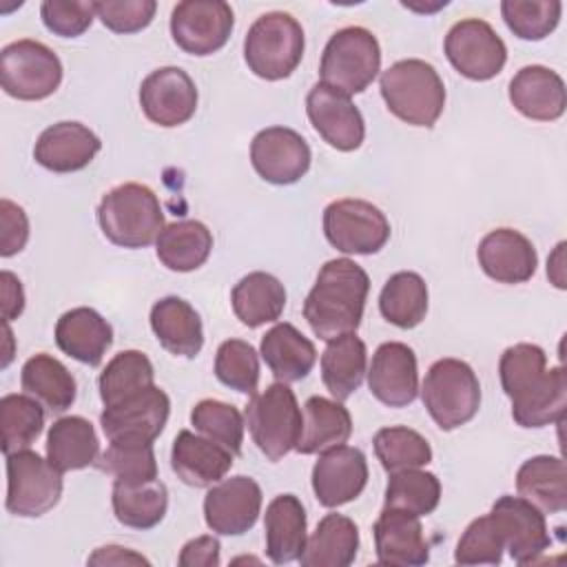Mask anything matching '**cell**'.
<instances>
[{"label": "cell", "mask_w": 567, "mask_h": 567, "mask_svg": "<svg viewBox=\"0 0 567 567\" xmlns=\"http://www.w3.org/2000/svg\"><path fill=\"white\" fill-rule=\"evenodd\" d=\"M370 292L368 272L348 257H337L319 268L315 286L303 301V319L321 341H332L359 330Z\"/></svg>", "instance_id": "cell-1"}, {"label": "cell", "mask_w": 567, "mask_h": 567, "mask_svg": "<svg viewBox=\"0 0 567 567\" xmlns=\"http://www.w3.org/2000/svg\"><path fill=\"white\" fill-rule=\"evenodd\" d=\"M388 111L410 126L432 128L445 109V84L439 71L419 58L390 64L379 78Z\"/></svg>", "instance_id": "cell-2"}, {"label": "cell", "mask_w": 567, "mask_h": 567, "mask_svg": "<svg viewBox=\"0 0 567 567\" xmlns=\"http://www.w3.org/2000/svg\"><path fill=\"white\" fill-rule=\"evenodd\" d=\"M97 224L111 244L131 250L146 248L164 230V210L148 186L126 182L100 199Z\"/></svg>", "instance_id": "cell-3"}, {"label": "cell", "mask_w": 567, "mask_h": 567, "mask_svg": "<svg viewBox=\"0 0 567 567\" xmlns=\"http://www.w3.org/2000/svg\"><path fill=\"white\" fill-rule=\"evenodd\" d=\"M306 49L303 29L286 11L259 16L244 38V60L248 69L268 82L292 75Z\"/></svg>", "instance_id": "cell-4"}, {"label": "cell", "mask_w": 567, "mask_h": 567, "mask_svg": "<svg viewBox=\"0 0 567 567\" xmlns=\"http://www.w3.org/2000/svg\"><path fill=\"white\" fill-rule=\"evenodd\" d=\"M421 401L432 421L452 432L470 423L481 408V383L470 363L445 357L430 365L423 385Z\"/></svg>", "instance_id": "cell-5"}, {"label": "cell", "mask_w": 567, "mask_h": 567, "mask_svg": "<svg viewBox=\"0 0 567 567\" xmlns=\"http://www.w3.org/2000/svg\"><path fill=\"white\" fill-rule=\"evenodd\" d=\"M381 71V47L365 27H343L330 35L319 62L321 84L343 93H363Z\"/></svg>", "instance_id": "cell-6"}, {"label": "cell", "mask_w": 567, "mask_h": 567, "mask_svg": "<svg viewBox=\"0 0 567 567\" xmlns=\"http://www.w3.org/2000/svg\"><path fill=\"white\" fill-rule=\"evenodd\" d=\"M244 423L268 461L284 458L295 450L301 432V408L288 383H270L266 390L250 394L244 410Z\"/></svg>", "instance_id": "cell-7"}, {"label": "cell", "mask_w": 567, "mask_h": 567, "mask_svg": "<svg viewBox=\"0 0 567 567\" xmlns=\"http://www.w3.org/2000/svg\"><path fill=\"white\" fill-rule=\"evenodd\" d=\"M62 82V62L47 44L22 38L0 51L2 91L22 102H38L58 91Z\"/></svg>", "instance_id": "cell-8"}, {"label": "cell", "mask_w": 567, "mask_h": 567, "mask_svg": "<svg viewBox=\"0 0 567 567\" xmlns=\"http://www.w3.org/2000/svg\"><path fill=\"white\" fill-rule=\"evenodd\" d=\"M62 472L38 452L20 450L7 454V498L9 514L20 518L44 516L60 503Z\"/></svg>", "instance_id": "cell-9"}, {"label": "cell", "mask_w": 567, "mask_h": 567, "mask_svg": "<svg viewBox=\"0 0 567 567\" xmlns=\"http://www.w3.org/2000/svg\"><path fill=\"white\" fill-rule=\"evenodd\" d=\"M390 221L372 202L359 197L334 199L323 210V235L346 255H374L390 239Z\"/></svg>", "instance_id": "cell-10"}, {"label": "cell", "mask_w": 567, "mask_h": 567, "mask_svg": "<svg viewBox=\"0 0 567 567\" xmlns=\"http://www.w3.org/2000/svg\"><path fill=\"white\" fill-rule=\"evenodd\" d=\"M443 51L454 71L474 82L496 78L507 62L503 38L481 18H465L452 24L443 40Z\"/></svg>", "instance_id": "cell-11"}, {"label": "cell", "mask_w": 567, "mask_h": 567, "mask_svg": "<svg viewBox=\"0 0 567 567\" xmlns=\"http://www.w3.org/2000/svg\"><path fill=\"white\" fill-rule=\"evenodd\" d=\"M235 13L224 0H184L171 11L173 42L190 55H213L230 38Z\"/></svg>", "instance_id": "cell-12"}, {"label": "cell", "mask_w": 567, "mask_h": 567, "mask_svg": "<svg viewBox=\"0 0 567 567\" xmlns=\"http://www.w3.org/2000/svg\"><path fill=\"white\" fill-rule=\"evenodd\" d=\"M312 162L308 142L288 126L261 128L250 142V164L257 175L275 186L299 182Z\"/></svg>", "instance_id": "cell-13"}, {"label": "cell", "mask_w": 567, "mask_h": 567, "mask_svg": "<svg viewBox=\"0 0 567 567\" xmlns=\"http://www.w3.org/2000/svg\"><path fill=\"white\" fill-rule=\"evenodd\" d=\"M261 487L250 476L221 478L204 496V520L219 536L246 534L261 514Z\"/></svg>", "instance_id": "cell-14"}, {"label": "cell", "mask_w": 567, "mask_h": 567, "mask_svg": "<svg viewBox=\"0 0 567 567\" xmlns=\"http://www.w3.org/2000/svg\"><path fill=\"white\" fill-rule=\"evenodd\" d=\"M489 516L514 563H536L549 549L551 538L545 514L525 498L505 494L494 501Z\"/></svg>", "instance_id": "cell-15"}, {"label": "cell", "mask_w": 567, "mask_h": 567, "mask_svg": "<svg viewBox=\"0 0 567 567\" xmlns=\"http://www.w3.org/2000/svg\"><path fill=\"white\" fill-rule=\"evenodd\" d=\"M197 86L179 66H159L140 84V106L148 122L173 128L186 124L197 111Z\"/></svg>", "instance_id": "cell-16"}, {"label": "cell", "mask_w": 567, "mask_h": 567, "mask_svg": "<svg viewBox=\"0 0 567 567\" xmlns=\"http://www.w3.org/2000/svg\"><path fill=\"white\" fill-rule=\"evenodd\" d=\"M306 113L328 146L350 153L363 144L365 122L348 95L317 82L306 95Z\"/></svg>", "instance_id": "cell-17"}, {"label": "cell", "mask_w": 567, "mask_h": 567, "mask_svg": "<svg viewBox=\"0 0 567 567\" xmlns=\"http://www.w3.org/2000/svg\"><path fill=\"white\" fill-rule=\"evenodd\" d=\"M168 414V394L162 388L151 385L111 408H104L100 414V425L109 441L137 439L153 443L164 432Z\"/></svg>", "instance_id": "cell-18"}, {"label": "cell", "mask_w": 567, "mask_h": 567, "mask_svg": "<svg viewBox=\"0 0 567 567\" xmlns=\"http://www.w3.org/2000/svg\"><path fill=\"white\" fill-rule=\"evenodd\" d=\"M368 461L359 447L337 445L321 452L312 467V492L319 505L334 509L361 496L368 485Z\"/></svg>", "instance_id": "cell-19"}, {"label": "cell", "mask_w": 567, "mask_h": 567, "mask_svg": "<svg viewBox=\"0 0 567 567\" xmlns=\"http://www.w3.org/2000/svg\"><path fill=\"white\" fill-rule=\"evenodd\" d=\"M365 374L372 396L388 408H405L419 394L416 354L408 343H381L374 350Z\"/></svg>", "instance_id": "cell-20"}, {"label": "cell", "mask_w": 567, "mask_h": 567, "mask_svg": "<svg viewBox=\"0 0 567 567\" xmlns=\"http://www.w3.org/2000/svg\"><path fill=\"white\" fill-rule=\"evenodd\" d=\"M377 563L388 567H419L430 560V545L421 525V516L381 509L372 525Z\"/></svg>", "instance_id": "cell-21"}, {"label": "cell", "mask_w": 567, "mask_h": 567, "mask_svg": "<svg viewBox=\"0 0 567 567\" xmlns=\"http://www.w3.org/2000/svg\"><path fill=\"white\" fill-rule=\"evenodd\" d=\"M476 259L481 270L498 284H525L538 266L534 244L514 228L489 230L478 241Z\"/></svg>", "instance_id": "cell-22"}, {"label": "cell", "mask_w": 567, "mask_h": 567, "mask_svg": "<svg viewBox=\"0 0 567 567\" xmlns=\"http://www.w3.org/2000/svg\"><path fill=\"white\" fill-rule=\"evenodd\" d=\"M100 148L102 142L89 126L64 120L40 133L33 146V159L51 173H75L86 168Z\"/></svg>", "instance_id": "cell-23"}, {"label": "cell", "mask_w": 567, "mask_h": 567, "mask_svg": "<svg viewBox=\"0 0 567 567\" xmlns=\"http://www.w3.org/2000/svg\"><path fill=\"white\" fill-rule=\"evenodd\" d=\"M509 102L527 120L554 122L567 106L563 78L543 64H527L509 80Z\"/></svg>", "instance_id": "cell-24"}, {"label": "cell", "mask_w": 567, "mask_h": 567, "mask_svg": "<svg viewBox=\"0 0 567 567\" xmlns=\"http://www.w3.org/2000/svg\"><path fill=\"white\" fill-rule=\"evenodd\" d=\"M233 458L235 454L224 445L190 430H179L171 447V467L190 487H213L226 478L235 463Z\"/></svg>", "instance_id": "cell-25"}, {"label": "cell", "mask_w": 567, "mask_h": 567, "mask_svg": "<svg viewBox=\"0 0 567 567\" xmlns=\"http://www.w3.org/2000/svg\"><path fill=\"white\" fill-rule=\"evenodd\" d=\"M55 343L71 359L95 368L113 346V328L89 306L71 308L55 323Z\"/></svg>", "instance_id": "cell-26"}, {"label": "cell", "mask_w": 567, "mask_h": 567, "mask_svg": "<svg viewBox=\"0 0 567 567\" xmlns=\"http://www.w3.org/2000/svg\"><path fill=\"white\" fill-rule=\"evenodd\" d=\"M151 330L159 346L184 359H195L204 346L199 312L182 297H162L151 308Z\"/></svg>", "instance_id": "cell-27"}, {"label": "cell", "mask_w": 567, "mask_h": 567, "mask_svg": "<svg viewBox=\"0 0 567 567\" xmlns=\"http://www.w3.org/2000/svg\"><path fill=\"white\" fill-rule=\"evenodd\" d=\"M308 516L295 494L275 496L264 514L266 556L275 565L299 560L308 540Z\"/></svg>", "instance_id": "cell-28"}, {"label": "cell", "mask_w": 567, "mask_h": 567, "mask_svg": "<svg viewBox=\"0 0 567 567\" xmlns=\"http://www.w3.org/2000/svg\"><path fill=\"white\" fill-rule=\"evenodd\" d=\"M259 354L272 377L281 383H295L306 379L317 363L315 343L288 321L275 323L261 337Z\"/></svg>", "instance_id": "cell-29"}, {"label": "cell", "mask_w": 567, "mask_h": 567, "mask_svg": "<svg viewBox=\"0 0 567 567\" xmlns=\"http://www.w3.org/2000/svg\"><path fill=\"white\" fill-rule=\"evenodd\" d=\"M352 434V416L337 399L310 396L301 410V432L295 450L299 454H321L343 445Z\"/></svg>", "instance_id": "cell-30"}, {"label": "cell", "mask_w": 567, "mask_h": 567, "mask_svg": "<svg viewBox=\"0 0 567 567\" xmlns=\"http://www.w3.org/2000/svg\"><path fill=\"white\" fill-rule=\"evenodd\" d=\"M20 385L24 394L33 396L51 414L66 412L78 396L75 377L60 359L47 352H38L24 361Z\"/></svg>", "instance_id": "cell-31"}, {"label": "cell", "mask_w": 567, "mask_h": 567, "mask_svg": "<svg viewBox=\"0 0 567 567\" xmlns=\"http://www.w3.org/2000/svg\"><path fill=\"white\" fill-rule=\"evenodd\" d=\"M516 492L543 514L567 509V467L563 456L538 454L516 472Z\"/></svg>", "instance_id": "cell-32"}, {"label": "cell", "mask_w": 567, "mask_h": 567, "mask_svg": "<svg viewBox=\"0 0 567 567\" xmlns=\"http://www.w3.org/2000/svg\"><path fill=\"white\" fill-rule=\"evenodd\" d=\"M359 554V527L343 514H326L306 540L301 567H348Z\"/></svg>", "instance_id": "cell-33"}, {"label": "cell", "mask_w": 567, "mask_h": 567, "mask_svg": "<svg viewBox=\"0 0 567 567\" xmlns=\"http://www.w3.org/2000/svg\"><path fill=\"white\" fill-rule=\"evenodd\" d=\"M100 441L95 427L84 416H60L47 432V458L60 472L84 470L95 465Z\"/></svg>", "instance_id": "cell-34"}, {"label": "cell", "mask_w": 567, "mask_h": 567, "mask_svg": "<svg viewBox=\"0 0 567 567\" xmlns=\"http://www.w3.org/2000/svg\"><path fill=\"white\" fill-rule=\"evenodd\" d=\"M230 306L244 326L259 328L281 317L286 308V288L275 275L255 270L235 284Z\"/></svg>", "instance_id": "cell-35"}, {"label": "cell", "mask_w": 567, "mask_h": 567, "mask_svg": "<svg viewBox=\"0 0 567 567\" xmlns=\"http://www.w3.org/2000/svg\"><path fill=\"white\" fill-rule=\"evenodd\" d=\"M365 372L368 350L357 332L328 341L321 354V381L332 399H350L361 388Z\"/></svg>", "instance_id": "cell-36"}, {"label": "cell", "mask_w": 567, "mask_h": 567, "mask_svg": "<svg viewBox=\"0 0 567 567\" xmlns=\"http://www.w3.org/2000/svg\"><path fill=\"white\" fill-rule=\"evenodd\" d=\"M111 505L117 523L131 529H153L159 525L168 509V489L166 485L155 481H113Z\"/></svg>", "instance_id": "cell-37"}, {"label": "cell", "mask_w": 567, "mask_h": 567, "mask_svg": "<svg viewBox=\"0 0 567 567\" xmlns=\"http://www.w3.org/2000/svg\"><path fill=\"white\" fill-rule=\"evenodd\" d=\"M213 250V233L197 219H179L159 233L155 255L173 272H190L206 264Z\"/></svg>", "instance_id": "cell-38"}, {"label": "cell", "mask_w": 567, "mask_h": 567, "mask_svg": "<svg viewBox=\"0 0 567 567\" xmlns=\"http://www.w3.org/2000/svg\"><path fill=\"white\" fill-rule=\"evenodd\" d=\"M549 374L551 368L547 370V354L536 343H516L501 354L498 377L512 405L538 392L549 381Z\"/></svg>", "instance_id": "cell-39"}, {"label": "cell", "mask_w": 567, "mask_h": 567, "mask_svg": "<svg viewBox=\"0 0 567 567\" xmlns=\"http://www.w3.org/2000/svg\"><path fill=\"white\" fill-rule=\"evenodd\" d=\"M427 284L419 272L401 270L390 275L379 295V310L396 328H416L427 315Z\"/></svg>", "instance_id": "cell-40"}, {"label": "cell", "mask_w": 567, "mask_h": 567, "mask_svg": "<svg viewBox=\"0 0 567 567\" xmlns=\"http://www.w3.org/2000/svg\"><path fill=\"white\" fill-rule=\"evenodd\" d=\"M151 385H155V370L151 359L142 350L117 352L97 379V390L104 408H111Z\"/></svg>", "instance_id": "cell-41"}, {"label": "cell", "mask_w": 567, "mask_h": 567, "mask_svg": "<svg viewBox=\"0 0 567 567\" xmlns=\"http://www.w3.org/2000/svg\"><path fill=\"white\" fill-rule=\"evenodd\" d=\"M441 481L436 474L412 467L392 472L383 494V509H399L414 516H427L439 507Z\"/></svg>", "instance_id": "cell-42"}, {"label": "cell", "mask_w": 567, "mask_h": 567, "mask_svg": "<svg viewBox=\"0 0 567 567\" xmlns=\"http://www.w3.org/2000/svg\"><path fill=\"white\" fill-rule=\"evenodd\" d=\"M2 452L29 450L44 430V408L29 394H4L0 399Z\"/></svg>", "instance_id": "cell-43"}, {"label": "cell", "mask_w": 567, "mask_h": 567, "mask_svg": "<svg viewBox=\"0 0 567 567\" xmlns=\"http://www.w3.org/2000/svg\"><path fill=\"white\" fill-rule=\"evenodd\" d=\"M95 467L115 481H155L157 478V461L153 452V443L137 439H115L109 441L106 450L100 452Z\"/></svg>", "instance_id": "cell-44"}, {"label": "cell", "mask_w": 567, "mask_h": 567, "mask_svg": "<svg viewBox=\"0 0 567 567\" xmlns=\"http://www.w3.org/2000/svg\"><path fill=\"white\" fill-rule=\"evenodd\" d=\"M374 454L381 467L392 474L401 470L423 467L432 461V447L423 434L405 425L381 427L374 434Z\"/></svg>", "instance_id": "cell-45"}, {"label": "cell", "mask_w": 567, "mask_h": 567, "mask_svg": "<svg viewBox=\"0 0 567 567\" xmlns=\"http://www.w3.org/2000/svg\"><path fill=\"white\" fill-rule=\"evenodd\" d=\"M567 408V372L563 365L551 368L549 381L529 399L512 405V419L520 427H545L560 423Z\"/></svg>", "instance_id": "cell-46"}, {"label": "cell", "mask_w": 567, "mask_h": 567, "mask_svg": "<svg viewBox=\"0 0 567 567\" xmlns=\"http://www.w3.org/2000/svg\"><path fill=\"white\" fill-rule=\"evenodd\" d=\"M190 425L195 427V432L224 445L235 456L241 452L246 423L241 412L233 403L219 399H202L190 410Z\"/></svg>", "instance_id": "cell-47"}, {"label": "cell", "mask_w": 567, "mask_h": 567, "mask_svg": "<svg viewBox=\"0 0 567 567\" xmlns=\"http://www.w3.org/2000/svg\"><path fill=\"white\" fill-rule=\"evenodd\" d=\"M563 4L558 0H503L501 16L507 29L520 40H543L560 22Z\"/></svg>", "instance_id": "cell-48"}, {"label": "cell", "mask_w": 567, "mask_h": 567, "mask_svg": "<svg viewBox=\"0 0 567 567\" xmlns=\"http://www.w3.org/2000/svg\"><path fill=\"white\" fill-rule=\"evenodd\" d=\"M215 377L226 388L255 394L259 383V352L244 339H226L215 354Z\"/></svg>", "instance_id": "cell-49"}, {"label": "cell", "mask_w": 567, "mask_h": 567, "mask_svg": "<svg viewBox=\"0 0 567 567\" xmlns=\"http://www.w3.org/2000/svg\"><path fill=\"white\" fill-rule=\"evenodd\" d=\"M505 543L489 514L474 518L456 543L454 560L458 565H498Z\"/></svg>", "instance_id": "cell-50"}, {"label": "cell", "mask_w": 567, "mask_h": 567, "mask_svg": "<svg viewBox=\"0 0 567 567\" xmlns=\"http://www.w3.org/2000/svg\"><path fill=\"white\" fill-rule=\"evenodd\" d=\"M40 18L44 27L60 38L82 35L95 16V2L86 0H44L40 4Z\"/></svg>", "instance_id": "cell-51"}, {"label": "cell", "mask_w": 567, "mask_h": 567, "mask_svg": "<svg viewBox=\"0 0 567 567\" xmlns=\"http://www.w3.org/2000/svg\"><path fill=\"white\" fill-rule=\"evenodd\" d=\"M157 11L155 0H102L95 2V16L113 33H137L146 29Z\"/></svg>", "instance_id": "cell-52"}, {"label": "cell", "mask_w": 567, "mask_h": 567, "mask_svg": "<svg viewBox=\"0 0 567 567\" xmlns=\"http://www.w3.org/2000/svg\"><path fill=\"white\" fill-rule=\"evenodd\" d=\"M29 241V217L11 199H0V257L18 255Z\"/></svg>", "instance_id": "cell-53"}, {"label": "cell", "mask_w": 567, "mask_h": 567, "mask_svg": "<svg viewBox=\"0 0 567 567\" xmlns=\"http://www.w3.org/2000/svg\"><path fill=\"white\" fill-rule=\"evenodd\" d=\"M219 549L221 547L215 536H197L182 547L177 563L182 567H217L221 563Z\"/></svg>", "instance_id": "cell-54"}, {"label": "cell", "mask_w": 567, "mask_h": 567, "mask_svg": "<svg viewBox=\"0 0 567 567\" xmlns=\"http://www.w3.org/2000/svg\"><path fill=\"white\" fill-rule=\"evenodd\" d=\"M0 295H2V319L9 323L18 319L24 310L22 281L9 270L0 272Z\"/></svg>", "instance_id": "cell-55"}, {"label": "cell", "mask_w": 567, "mask_h": 567, "mask_svg": "<svg viewBox=\"0 0 567 567\" xmlns=\"http://www.w3.org/2000/svg\"><path fill=\"white\" fill-rule=\"evenodd\" d=\"M89 565H148V560L142 554H135L128 547H120V545H104L97 547L89 560Z\"/></svg>", "instance_id": "cell-56"}, {"label": "cell", "mask_w": 567, "mask_h": 567, "mask_svg": "<svg viewBox=\"0 0 567 567\" xmlns=\"http://www.w3.org/2000/svg\"><path fill=\"white\" fill-rule=\"evenodd\" d=\"M563 250H565V241H560L554 250V255L547 259V277L554 281L556 288H565V277H563Z\"/></svg>", "instance_id": "cell-57"}, {"label": "cell", "mask_w": 567, "mask_h": 567, "mask_svg": "<svg viewBox=\"0 0 567 567\" xmlns=\"http://www.w3.org/2000/svg\"><path fill=\"white\" fill-rule=\"evenodd\" d=\"M2 332H4V341H7V346H4V359H2V368H7L9 363H11V359H13V350H11V343H13V332H11V328H9V323L4 321V326H2Z\"/></svg>", "instance_id": "cell-58"}]
</instances>
